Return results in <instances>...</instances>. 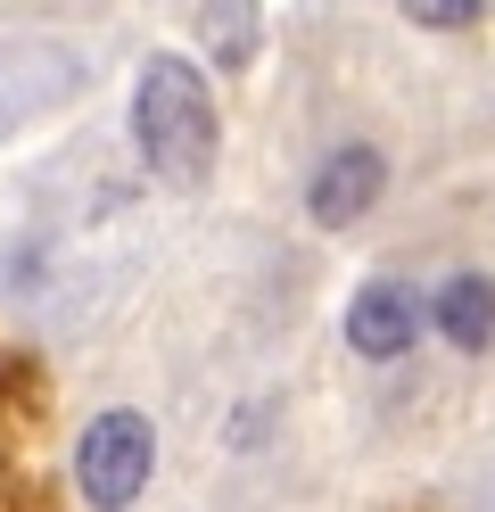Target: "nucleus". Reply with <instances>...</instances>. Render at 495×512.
Instances as JSON below:
<instances>
[{
    "instance_id": "nucleus-1",
    "label": "nucleus",
    "mask_w": 495,
    "mask_h": 512,
    "mask_svg": "<svg viewBox=\"0 0 495 512\" xmlns=\"http://www.w3.org/2000/svg\"><path fill=\"white\" fill-rule=\"evenodd\" d=\"M132 141H141L149 174L182 182V190L207 182L223 124H215V91H207V75H198L190 58L157 50L149 67H141V83H132Z\"/></svg>"
},
{
    "instance_id": "nucleus-2",
    "label": "nucleus",
    "mask_w": 495,
    "mask_h": 512,
    "mask_svg": "<svg viewBox=\"0 0 495 512\" xmlns=\"http://www.w3.org/2000/svg\"><path fill=\"white\" fill-rule=\"evenodd\" d=\"M149 471H157V430H149V413H99V422H83L75 438V488L91 512H124L132 496L149 488Z\"/></svg>"
},
{
    "instance_id": "nucleus-3",
    "label": "nucleus",
    "mask_w": 495,
    "mask_h": 512,
    "mask_svg": "<svg viewBox=\"0 0 495 512\" xmlns=\"http://www.w3.org/2000/svg\"><path fill=\"white\" fill-rule=\"evenodd\" d=\"M421 323H429V298L413 290V281H363V290L347 298V347H355L363 364L413 356Z\"/></svg>"
},
{
    "instance_id": "nucleus-4",
    "label": "nucleus",
    "mask_w": 495,
    "mask_h": 512,
    "mask_svg": "<svg viewBox=\"0 0 495 512\" xmlns=\"http://www.w3.org/2000/svg\"><path fill=\"white\" fill-rule=\"evenodd\" d=\"M380 190H388V157L380 149H339V157H322V174H314V190H306V207H314V223L322 232H347V223H363L380 207Z\"/></svg>"
},
{
    "instance_id": "nucleus-5",
    "label": "nucleus",
    "mask_w": 495,
    "mask_h": 512,
    "mask_svg": "<svg viewBox=\"0 0 495 512\" xmlns=\"http://www.w3.org/2000/svg\"><path fill=\"white\" fill-rule=\"evenodd\" d=\"M429 323L446 331L454 356H487L495 347V281L487 273H454L438 298H429Z\"/></svg>"
},
{
    "instance_id": "nucleus-6",
    "label": "nucleus",
    "mask_w": 495,
    "mask_h": 512,
    "mask_svg": "<svg viewBox=\"0 0 495 512\" xmlns=\"http://www.w3.org/2000/svg\"><path fill=\"white\" fill-rule=\"evenodd\" d=\"M207 42H215V58L223 67H248V50H256V17H248V0H207Z\"/></svg>"
},
{
    "instance_id": "nucleus-7",
    "label": "nucleus",
    "mask_w": 495,
    "mask_h": 512,
    "mask_svg": "<svg viewBox=\"0 0 495 512\" xmlns=\"http://www.w3.org/2000/svg\"><path fill=\"white\" fill-rule=\"evenodd\" d=\"M405 9H413L421 25H479V17H487L479 0H405Z\"/></svg>"
}]
</instances>
